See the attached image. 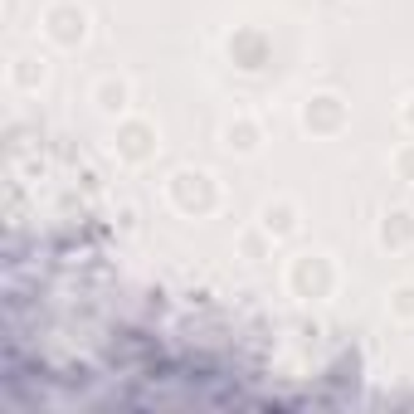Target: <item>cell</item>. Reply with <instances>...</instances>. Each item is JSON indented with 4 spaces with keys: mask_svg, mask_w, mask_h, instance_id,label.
<instances>
[{
    "mask_svg": "<svg viewBox=\"0 0 414 414\" xmlns=\"http://www.w3.org/2000/svg\"><path fill=\"white\" fill-rule=\"evenodd\" d=\"M44 25H49V34L59 39V44H78L83 39V10H74V5H54L49 15H44Z\"/></svg>",
    "mask_w": 414,
    "mask_h": 414,
    "instance_id": "cell-1",
    "label": "cell"
},
{
    "mask_svg": "<svg viewBox=\"0 0 414 414\" xmlns=\"http://www.w3.org/2000/svg\"><path fill=\"white\" fill-rule=\"evenodd\" d=\"M39 78H44V64H39V59H29V54L15 59V83H20V88H34Z\"/></svg>",
    "mask_w": 414,
    "mask_h": 414,
    "instance_id": "cell-2",
    "label": "cell"
},
{
    "mask_svg": "<svg viewBox=\"0 0 414 414\" xmlns=\"http://www.w3.org/2000/svg\"><path fill=\"white\" fill-rule=\"evenodd\" d=\"M98 107H103V112H122V107H127V88H122V83H103V88H98Z\"/></svg>",
    "mask_w": 414,
    "mask_h": 414,
    "instance_id": "cell-3",
    "label": "cell"
}]
</instances>
